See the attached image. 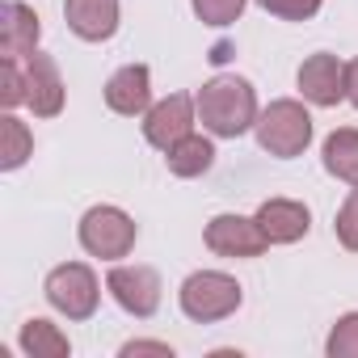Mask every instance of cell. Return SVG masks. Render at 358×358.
<instances>
[{
    "mask_svg": "<svg viewBox=\"0 0 358 358\" xmlns=\"http://www.w3.org/2000/svg\"><path fill=\"white\" fill-rule=\"evenodd\" d=\"M64 22L76 38L106 43L118 34L122 9H118V0H64Z\"/></svg>",
    "mask_w": 358,
    "mask_h": 358,
    "instance_id": "11",
    "label": "cell"
},
{
    "mask_svg": "<svg viewBox=\"0 0 358 358\" xmlns=\"http://www.w3.org/2000/svg\"><path fill=\"white\" fill-rule=\"evenodd\" d=\"M312 131H316V127H312V114H308V106L295 101V97L270 101V106L257 114V122H253L257 148L270 152V156H278V160L303 156L308 143H312Z\"/></svg>",
    "mask_w": 358,
    "mask_h": 358,
    "instance_id": "2",
    "label": "cell"
},
{
    "mask_svg": "<svg viewBox=\"0 0 358 358\" xmlns=\"http://www.w3.org/2000/svg\"><path fill=\"white\" fill-rule=\"evenodd\" d=\"M30 156H34V135H30V127H26L13 110H5V118H0V169L13 173V169H22Z\"/></svg>",
    "mask_w": 358,
    "mask_h": 358,
    "instance_id": "18",
    "label": "cell"
},
{
    "mask_svg": "<svg viewBox=\"0 0 358 358\" xmlns=\"http://www.w3.org/2000/svg\"><path fill=\"white\" fill-rule=\"evenodd\" d=\"M345 101L358 110V59H350V64H345Z\"/></svg>",
    "mask_w": 358,
    "mask_h": 358,
    "instance_id": "25",
    "label": "cell"
},
{
    "mask_svg": "<svg viewBox=\"0 0 358 358\" xmlns=\"http://www.w3.org/2000/svg\"><path fill=\"white\" fill-rule=\"evenodd\" d=\"M194 101H199V122H203V131H211L215 139H241L245 131H253V122H257V114H262L253 85H249L245 76H236V72L211 76V80L194 93Z\"/></svg>",
    "mask_w": 358,
    "mask_h": 358,
    "instance_id": "1",
    "label": "cell"
},
{
    "mask_svg": "<svg viewBox=\"0 0 358 358\" xmlns=\"http://www.w3.org/2000/svg\"><path fill=\"white\" fill-rule=\"evenodd\" d=\"M0 59H26L30 51H38V38H43V26H38V13L22 0H5L0 9Z\"/></svg>",
    "mask_w": 358,
    "mask_h": 358,
    "instance_id": "14",
    "label": "cell"
},
{
    "mask_svg": "<svg viewBox=\"0 0 358 358\" xmlns=\"http://www.w3.org/2000/svg\"><path fill=\"white\" fill-rule=\"evenodd\" d=\"M324 354H329V358H358V312L337 316V324L329 329Z\"/></svg>",
    "mask_w": 358,
    "mask_h": 358,
    "instance_id": "19",
    "label": "cell"
},
{
    "mask_svg": "<svg viewBox=\"0 0 358 358\" xmlns=\"http://www.w3.org/2000/svg\"><path fill=\"white\" fill-rule=\"evenodd\" d=\"M333 236L341 241V249L345 253H358V186L345 194V203L337 207V215H333Z\"/></svg>",
    "mask_w": 358,
    "mask_h": 358,
    "instance_id": "20",
    "label": "cell"
},
{
    "mask_svg": "<svg viewBox=\"0 0 358 358\" xmlns=\"http://www.w3.org/2000/svg\"><path fill=\"white\" fill-rule=\"evenodd\" d=\"M253 220L262 224V232H266L270 245H295L312 228V211L303 203H295V199H266Z\"/></svg>",
    "mask_w": 358,
    "mask_h": 358,
    "instance_id": "13",
    "label": "cell"
},
{
    "mask_svg": "<svg viewBox=\"0 0 358 358\" xmlns=\"http://www.w3.org/2000/svg\"><path fill=\"white\" fill-rule=\"evenodd\" d=\"M17 341H22V350H26L30 358H68V354H72L68 333H59V324H51V320H43V316L26 320Z\"/></svg>",
    "mask_w": 358,
    "mask_h": 358,
    "instance_id": "17",
    "label": "cell"
},
{
    "mask_svg": "<svg viewBox=\"0 0 358 358\" xmlns=\"http://www.w3.org/2000/svg\"><path fill=\"white\" fill-rule=\"evenodd\" d=\"M190 5L203 26H232V22H241L249 0H190Z\"/></svg>",
    "mask_w": 358,
    "mask_h": 358,
    "instance_id": "22",
    "label": "cell"
},
{
    "mask_svg": "<svg viewBox=\"0 0 358 358\" xmlns=\"http://www.w3.org/2000/svg\"><path fill=\"white\" fill-rule=\"evenodd\" d=\"M135 354H160V358H173V345H169V341H127V345H122V358H135Z\"/></svg>",
    "mask_w": 358,
    "mask_h": 358,
    "instance_id": "24",
    "label": "cell"
},
{
    "mask_svg": "<svg viewBox=\"0 0 358 358\" xmlns=\"http://www.w3.org/2000/svg\"><path fill=\"white\" fill-rule=\"evenodd\" d=\"M106 106L122 118H139L152 110V72L148 64H127L106 80Z\"/></svg>",
    "mask_w": 358,
    "mask_h": 358,
    "instance_id": "12",
    "label": "cell"
},
{
    "mask_svg": "<svg viewBox=\"0 0 358 358\" xmlns=\"http://www.w3.org/2000/svg\"><path fill=\"white\" fill-rule=\"evenodd\" d=\"M177 303H182L186 320L194 324H215V320H228L241 303H245V291L232 274L224 270H194L182 291H177Z\"/></svg>",
    "mask_w": 358,
    "mask_h": 358,
    "instance_id": "3",
    "label": "cell"
},
{
    "mask_svg": "<svg viewBox=\"0 0 358 358\" xmlns=\"http://www.w3.org/2000/svg\"><path fill=\"white\" fill-rule=\"evenodd\" d=\"M199 122V101L190 93H169L164 101H156L143 114V139L160 152H169L173 143H182Z\"/></svg>",
    "mask_w": 358,
    "mask_h": 358,
    "instance_id": "7",
    "label": "cell"
},
{
    "mask_svg": "<svg viewBox=\"0 0 358 358\" xmlns=\"http://www.w3.org/2000/svg\"><path fill=\"white\" fill-rule=\"evenodd\" d=\"M106 291L135 320H148L160 308V274L152 266H114L106 274Z\"/></svg>",
    "mask_w": 358,
    "mask_h": 358,
    "instance_id": "6",
    "label": "cell"
},
{
    "mask_svg": "<svg viewBox=\"0 0 358 358\" xmlns=\"http://www.w3.org/2000/svg\"><path fill=\"white\" fill-rule=\"evenodd\" d=\"M320 164L329 177H337V182L345 186H358V131L354 127H337L324 148H320Z\"/></svg>",
    "mask_w": 358,
    "mask_h": 358,
    "instance_id": "15",
    "label": "cell"
},
{
    "mask_svg": "<svg viewBox=\"0 0 358 358\" xmlns=\"http://www.w3.org/2000/svg\"><path fill=\"white\" fill-rule=\"evenodd\" d=\"M257 5L278 22H312L324 0H257Z\"/></svg>",
    "mask_w": 358,
    "mask_h": 358,
    "instance_id": "23",
    "label": "cell"
},
{
    "mask_svg": "<svg viewBox=\"0 0 358 358\" xmlns=\"http://www.w3.org/2000/svg\"><path fill=\"white\" fill-rule=\"evenodd\" d=\"M26 106L34 110V118H55L64 110V76H59V64L43 51H30L26 59Z\"/></svg>",
    "mask_w": 358,
    "mask_h": 358,
    "instance_id": "10",
    "label": "cell"
},
{
    "mask_svg": "<svg viewBox=\"0 0 358 358\" xmlns=\"http://www.w3.org/2000/svg\"><path fill=\"white\" fill-rule=\"evenodd\" d=\"M76 236H80V249H85L89 257L118 262V257H127V253L135 249V241H139V224H135L122 207L101 203V207H89V211L80 215Z\"/></svg>",
    "mask_w": 358,
    "mask_h": 358,
    "instance_id": "4",
    "label": "cell"
},
{
    "mask_svg": "<svg viewBox=\"0 0 358 358\" xmlns=\"http://www.w3.org/2000/svg\"><path fill=\"white\" fill-rule=\"evenodd\" d=\"M295 85H299L303 101L329 110V106L345 101V64H341L337 55H329V51H316V55H308V59L299 64Z\"/></svg>",
    "mask_w": 358,
    "mask_h": 358,
    "instance_id": "9",
    "label": "cell"
},
{
    "mask_svg": "<svg viewBox=\"0 0 358 358\" xmlns=\"http://www.w3.org/2000/svg\"><path fill=\"white\" fill-rule=\"evenodd\" d=\"M203 241H207V249H211L215 257H262V253L270 249L262 224L249 220V215H232V211L215 215V220L207 224Z\"/></svg>",
    "mask_w": 358,
    "mask_h": 358,
    "instance_id": "8",
    "label": "cell"
},
{
    "mask_svg": "<svg viewBox=\"0 0 358 358\" xmlns=\"http://www.w3.org/2000/svg\"><path fill=\"white\" fill-rule=\"evenodd\" d=\"M26 101V64L22 59H0V106L17 110Z\"/></svg>",
    "mask_w": 358,
    "mask_h": 358,
    "instance_id": "21",
    "label": "cell"
},
{
    "mask_svg": "<svg viewBox=\"0 0 358 358\" xmlns=\"http://www.w3.org/2000/svg\"><path fill=\"white\" fill-rule=\"evenodd\" d=\"M164 164H169L173 177H203V173L215 164V143H211L207 135L190 131L182 143H173V148L164 152Z\"/></svg>",
    "mask_w": 358,
    "mask_h": 358,
    "instance_id": "16",
    "label": "cell"
},
{
    "mask_svg": "<svg viewBox=\"0 0 358 358\" xmlns=\"http://www.w3.org/2000/svg\"><path fill=\"white\" fill-rule=\"evenodd\" d=\"M43 291H47V303H51L59 316H68V320H89V316L97 312V303H101V282H97L93 266H85V262H64V266H55V270L47 274Z\"/></svg>",
    "mask_w": 358,
    "mask_h": 358,
    "instance_id": "5",
    "label": "cell"
}]
</instances>
